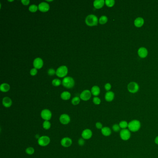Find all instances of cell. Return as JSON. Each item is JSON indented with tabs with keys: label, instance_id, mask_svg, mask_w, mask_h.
<instances>
[{
	"label": "cell",
	"instance_id": "26",
	"mask_svg": "<svg viewBox=\"0 0 158 158\" xmlns=\"http://www.w3.org/2000/svg\"><path fill=\"white\" fill-rule=\"evenodd\" d=\"M80 102V98L78 96H76V97L73 98L72 100H71V103L74 105H78V104H79Z\"/></svg>",
	"mask_w": 158,
	"mask_h": 158
},
{
	"label": "cell",
	"instance_id": "14",
	"mask_svg": "<svg viewBox=\"0 0 158 158\" xmlns=\"http://www.w3.org/2000/svg\"><path fill=\"white\" fill-rule=\"evenodd\" d=\"M38 8L39 10L42 12H46L49 10V5L47 3L42 2L39 4Z\"/></svg>",
	"mask_w": 158,
	"mask_h": 158
},
{
	"label": "cell",
	"instance_id": "38",
	"mask_svg": "<svg viewBox=\"0 0 158 158\" xmlns=\"http://www.w3.org/2000/svg\"><path fill=\"white\" fill-rule=\"evenodd\" d=\"M111 84H110V83H106L105 85V90L107 91H109L111 89Z\"/></svg>",
	"mask_w": 158,
	"mask_h": 158
},
{
	"label": "cell",
	"instance_id": "19",
	"mask_svg": "<svg viewBox=\"0 0 158 158\" xmlns=\"http://www.w3.org/2000/svg\"><path fill=\"white\" fill-rule=\"evenodd\" d=\"M114 97V94L112 91H108L105 96V99L107 102L112 101Z\"/></svg>",
	"mask_w": 158,
	"mask_h": 158
},
{
	"label": "cell",
	"instance_id": "4",
	"mask_svg": "<svg viewBox=\"0 0 158 158\" xmlns=\"http://www.w3.org/2000/svg\"><path fill=\"white\" fill-rule=\"evenodd\" d=\"M68 68L66 66L63 65L58 68L56 74V75L60 78H63L67 74Z\"/></svg>",
	"mask_w": 158,
	"mask_h": 158
},
{
	"label": "cell",
	"instance_id": "32",
	"mask_svg": "<svg viewBox=\"0 0 158 158\" xmlns=\"http://www.w3.org/2000/svg\"><path fill=\"white\" fill-rule=\"evenodd\" d=\"M112 130H113L114 132H119L120 131L121 127H120L119 125L118 124H114L112 126Z\"/></svg>",
	"mask_w": 158,
	"mask_h": 158
},
{
	"label": "cell",
	"instance_id": "2",
	"mask_svg": "<svg viewBox=\"0 0 158 158\" xmlns=\"http://www.w3.org/2000/svg\"><path fill=\"white\" fill-rule=\"evenodd\" d=\"M85 22L89 26H96L98 23V18L94 15H90L86 18Z\"/></svg>",
	"mask_w": 158,
	"mask_h": 158
},
{
	"label": "cell",
	"instance_id": "33",
	"mask_svg": "<svg viewBox=\"0 0 158 158\" xmlns=\"http://www.w3.org/2000/svg\"><path fill=\"white\" fill-rule=\"evenodd\" d=\"M93 102L94 104H95L96 105H99L101 103V100L98 97H94L93 99Z\"/></svg>",
	"mask_w": 158,
	"mask_h": 158
},
{
	"label": "cell",
	"instance_id": "3",
	"mask_svg": "<svg viewBox=\"0 0 158 158\" xmlns=\"http://www.w3.org/2000/svg\"><path fill=\"white\" fill-rule=\"evenodd\" d=\"M63 85L67 88H71L74 86L75 82L73 78L70 77H65L62 81Z\"/></svg>",
	"mask_w": 158,
	"mask_h": 158
},
{
	"label": "cell",
	"instance_id": "6",
	"mask_svg": "<svg viewBox=\"0 0 158 158\" xmlns=\"http://www.w3.org/2000/svg\"><path fill=\"white\" fill-rule=\"evenodd\" d=\"M120 136L122 140H127L131 137V132L129 130L123 129L120 131Z\"/></svg>",
	"mask_w": 158,
	"mask_h": 158
},
{
	"label": "cell",
	"instance_id": "9",
	"mask_svg": "<svg viewBox=\"0 0 158 158\" xmlns=\"http://www.w3.org/2000/svg\"><path fill=\"white\" fill-rule=\"evenodd\" d=\"M91 92L89 90H84L81 93L80 95V98L83 101H88L91 98Z\"/></svg>",
	"mask_w": 158,
	"mask_h": 158
},
{
	"label": "cell",
	"instance_id": "35",
	"mask_svg": "<svg viewBox=\"0 0 158 158\" xmlns=\"http://www.w3.org/2000/svg\"><path fill=\"white\" fill-rule=\"evenodd\" d=\"M37 73V70L36 68H33L31 70H30V74L32 76H35L36 75V74Z\"/></svg>",
	"mask_w": 158,
	"mask_h": 158
},
{
	"label": "cell",
	"instance_id": "39",
	"mask_svg": "<svg viewBox=\"0 0 158 158\" xmlns=\"http://www.w3.org/2000/svg\"><path fill=\"white\" fill-rule=\"evenodd\" d=\"M21 3H22V4L25 5H28L29 3H30L29 0H21Z\"/></svg>",
	"mask_w": 158,
	"mask_h": 158
},
{
	"label": "cell",
	"instance_id": "31",
	"mask_svg": "<svg viewBox=\"0 0 158 158\" xmlns=\"http://www.w3.org/2000/svg\"><path fill=\"white\" fill-rule=\"evenodd\" d=\"M61 81L59 79H54L52 81V84L54 86H59L61 84Z\"/></svg>",
	"mask_w": 158,
	"mask_h": 158
},
{
	"label": "cell",
	"instance_id": "8",
	"mask_svg": "<svg viewBox=\"0 0 158 158\" xmlns=\"http://www.w3.org/2000/svg\"><path fill=\"white\" fill-rule=\"evenodd\" d=\"M127 89L130 93H135L139 91V86L135 82H131L127 86Z\"/></svg>",
	"mask_w": 158,
	"mask_h": 158
},
{
	"label": "cell",
	"instance_id": "21",
	"mask_svg": "<svg viewBox=\"0 0 158 158\" xmlns=\"http://www.w3.org/2000/svg\"><path fill=\"white\" fill-rule=\"evenodd\" d=\"M10 89V86L7 83H2L0 86V90L3 92H8Z\"/></svg>",
	"mask_w": 158,
	"mask_h": 158
},
{
	"label": "cell",
	"instance_id": "24",
	"mask_svg": "<svg viewBox=\"0 0 158 158\" xmlns=\"http://www.w3.org/2000/svg\"><path fill=\"white\" fill-rule=\"evenodd\" d=\"M51 127V124L49 121H45L43 123V127L45 130H49Z\"/></svg>",
	"mask_w": 158,
	"mask_h": 158
},
{
	"label": "cell",
	"instance_id": "11",
	"mask_svg": "<svg viewBox=\"0 0 158 158\" xmlns=\"http://www.w3.org/2000/svg\"><path fill=\"white\" fill-rule=\"evenodd\" d=\"M73 143L72 140L69 137H64L61 140V144L65 148L70 147Z\"/></svg>",
	"mask_w": 158,
	"mask_h": 158
},
{
	"label": "cell",
	"instance_id": "16",
	"mask_svg": "<svg viewBox=\"0 0 158 158\" xmlns=\"http://www.w3.org/2000/svg\"><path fill=\"white\" fill-rule=\"evenodd\" d=\"M3 104L6 108H9L12 104V101L9 97H5L3 99Z\"/></svg>",
	"mask_w": 158,
	"mask_h": 158
},
{
	"label": "cell",
	"instance_id": "10",
	"mask_svg": "<svg viewBox=\"0 0 158 158\" xmlns=\"http://www.w3.org/2000/svg\"><path fill=\"white\" fill-rule=\"evenodd\" d=\"M60 121L62 124L67 125L70 121V118L67 114H62L60 117Z\"/></svg>",
	"mask_w": 158,
	"mask_h": 158
},
{
	"label": "cell",
	"instance_id": "12",
	"mask_svg": "<svg viewBox=\"0 0 158 158\" xmlns=\"http://www.w3.org/2000/svg\"><path fill=\"white\" fill-rule=\"evenodd\" d=\"M92 136V132L91 130L85 129L84 130L82 133V137L84 140H89Z\"/></svg>",
	"mask_w": 158,
	"mask_h": 158
},
{
	"label": "cell",
	"instance_id": "30",
	"mask_svg": "<svg viewBox=\"0 0 158 158\" xmlns=\"http://www.w3.org/2000/svg\"><path fill=\"white\" fill-rule=\"evenodd\" d=\"M26 153L28 155H32L34 153V149L32 147H28L26 149Z\"/></svg>",
	"mask_w": 158,
	"mask_h": 158
},
{
	"label": "cell",
	"instance_id": "7",
	"mask_svg": "<svg viewBox=\"0 0 158 158\" xmlns=\"http://www.w3.org/2000/svg\"><path fill=\"white\" fill-rule=\"evenodd\" d=\"M41 117L45 121H49L52 117L51 111L48 109H44L41 112Z\"/></svg>",
	"mask_w": 158,
	"mask_h": 158
},
{
	"label": "cell",
	"instance_id": "37",
	"mask_svg": "<svg viewBox=\"0 0 158 158\" xmlns=\"http://www.w3.org/2000/svg\"><path fill=\"white\" fill-rule=\"evenodd\" d=\"M96 127L97 129L98 130H102L103 127V124L100 122H97L96 123Z\"/></svg>",
	"mask_w": 158,
	"mask_h": 158
},
{
	"label": "cell",
	"instance_id": "13",
	"mask_svg": "<svg viewBox=\"0 0 158 158\" xmlns=\"http://www.w3.org/2000/svg\"><path fill=\"white\" fill-rule=\"evenodd\" d=\"M33 65L35 68L39 69L42 67L43 65V61L41 58H37L34 60Z\"/></svg>",
	"mask_w": 158,
	"mask_h": 158
},
{
	"label": "cell",
	"instance_id": "22",
	"mask_svg": "<svg viewBox=\"0 0 158 158\" xmlns=\"http://www.w3.org/2000/svg\"><path fill=\"white\" fill-rule=\"evenodd\" d=\"M91 93L94 96H98L100 93V89L98 86H94L91 89Z\"/></svg>",
	"mask_w": 158,
	"mask_h": 158
},
{
	"label": "cell",
	"instance_id": "34",
	"mask_svg": "<svg viewBox=\"0 0 158 158\" xmlns=\"http://www.w3.org/2000/svg\"><path fill=\"white\" fill-rule=\"evenodd\" d=\"M55 73H56L55 70L53 69H52V68L49 69L48 70V74L50 76L54 75L55 74Z\"/></svg>",
	"mask_w": 158,
	"mask_h": 158
},
{
	"label": "cell",
	"instance_id": "23",
	"mask_svg": "<svg viewBox=\"0 0 158 158\" xmlns=\"http://www.w3.org/2000/svg\"><path fill=\"white\" fill-rule=\"evenodd\" d=\"M71 95L68 91H64L61 94V97L64 100H68L70 99Z\"/></svg>",
	"mask_w": 158,
	"mask_h": 158
},
{
	"label": "cell",
	"instance_id": "20",
	"mask_svg": "<svg viewBox=\"0 0 158 158\" xmlns=\"http://www.w3.org/2000/svg\"><path fill=\"white\" fill-rule=\"evenodd\" d=\"M144 23V19L141 17H138L134 21V24L135 26L138 27H141L143 25Z\"/></svg>",
	"mask_w": 158,
	"mask_h": 158
},
{
	"label": "cell",
	"instance_id": "18",
	"mask_svg": "<svg viewBox=\"0 0 158 158\" xmlns=\"http://www.w3.org/2000/svg\"><path fill=\"white\" fill-rule=\"evenodd\" d=\"M101 132L104 136H109L111 134V130L109 127H103L101 130Z\"/></svg>",
	"mask_w": 158,
	"mask_h": 158
},
{
	"label": "cell",
	"instance_id": "25",
	"mask_svg": "<svg viewBox=\"0 0 158 158\" xmlns=\"http://www.w3.org/2000/svg\"><path fill=\"white\" fill-rule=\"evenodd\" d=\"M119 125L121 128H122V130H123V129H127V127H128V123H127V122L125 121H122L120 122Z\"/></svg>",
	"mask_w": 158,
	"mask_h": 158
},
{
	"label": "cell",
	"instance_id": "27",
	"mask_svg": "<svg viewBox=\"0 0 158 158\" xmlns=\"http://www.w3.org/2000/svg\"><path fill=\"white\" fill-rule=\"evenodd\" d=\"M107 21H108V18L106 16H102L99 19V23L101 24L106 23Z\"/></svg>",
	"mask_w": 158,
	"mask_h": 158
},
{
	"label": "cell",
	"instance_id": "17",
	"mask_svg": "<svg viewBox=\"0 0 158 158\" xmlns=\"http://www.w3.org/2000/svg\"><path fill=\"white\" fill-rule=\"evenodd\" d=\"M105 3L104 0H95L93 3L94 7L96 9H99L104 6Z\"/></svg>",
	"mask_w": 158,
	"mask_h": 158
},
{
	"label": "cell",
	"instance_id": "40",
	"mask_svg": "<svg viewBox=\"0 0 158 158\" xmlns=\"http://www.w3.org/2000/svg\"><path fill=\"white\" fill-rule=\"evenodd\" d=\"M154 141H155V143L157 145H158V136L155 138V140H154Z\"/></svg>",
	"mask_w": 158,
	"mask_h": 158
},
{
	"label": "cell",
	"instance_id": "28",
	"mask_svg": "<svg viewBox=\"0 0 158 158\" xmlns=\"http://www.w3.org/2000/svg\"><path fill=\"white\" fill-rule=\"evenodd\" d=\"M38 9V7L35 4H32L29 7V10L31 12H35Z\"/></svg>",
	"mask_w": 158,
	"mask_h": 158
},
{
	"label": "cell",
	"instance_id": "1",
	"mask_svg": "<svg viewBox=\"0 0 158 158\" xmlns=\"http://www.w3.org/2000/svg\"><path fill=\"white\" fill-rule=\"evenodd\" d=\"M141 127L140 122L139 120H134L128 123V128L130 132H135L140 130Z\"/></svg>",
	"mask_w": 158,
	"mask_h": 158
},
{
	"label": "cell",
	"instance_id": "36",
	"mask_svg": "<svg viewBox=\"0 0 158 158\" xmlns=\"http://www.w3.org/2000/svg\"><path fill=\"white\" fill-rule=\"evenodd\" d=\"M84 143H85L84 139H83V138H80L78 140V144L80 146H81L83 145L84 144Z\"/></svg>",
	"mask_w": 158,
	"mask_h": 158
},
{
	"label": "cell",
	"instance_id": "15",
	"mask_svg": "<svg viewBox=\"0 0 158 158\" xmlns=\"http://www.w3.org/2000/svg\"><path fill=\"white\" fill-rule=\"evenodd\" d=\"M138 53L140 58H145L148 55V50L145 47H140L138 50Z\"/></svg>",
	"mask_w": 158,
	"mask_h": 158
},
{
	"label": "cell",
	"instance_id": "29",
	"mask_svg": "<svg viewBox=\"0 0 158 158\" xmlns=\"http://www.w3.org/2000/svg\"><path fill=\"white\" fill-rule=\"evenodd\" d=\"M105 3L108 7H111L114 5L115 2L114 0H106L105 1Z\"/></svg>",
	"mask_w": 158,
	"mask_h": 158
},
{
	"label": "cell",
	"instance_id": "5",
	"mask_svg": "<svg viewBox=\"0 0 158 158\" xmlns=\"http://www.w3.org/2000/svg\"><path fill=\"white\" fill-rule=\"evenodd\" d=\"M50 142V138L46 135H43L39 137L38 140V143L41 147H46L49 145Z\"/></svg>",
	"mask_w": 158,
	"mask_h": 158
}]
</instances>
